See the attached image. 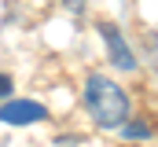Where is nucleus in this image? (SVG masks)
Listing matches in <instances>:
<instances>
[{
	"label": "nucleus",
	"instance_id": "1",
	"mask_svg": "<svg viewBox=\"0 0 158 147\" xmlns=\"http://www.w3.org/2000/svg\"><path fill=\"white\" fill-rule=\"evenodd\" d=\"M85 110L92 114L96 125H103V129H121V125L132 118V99H129V92H125L121 85H114L110 77L88 74V77H85Z\"/></svg>",
	"mask_w": 158,
	"mask_h": 147
},
{
	"label": "nucleus",
	"instance_id": "5",
	"mask_svg": "<svg viewBox=\"0 0 158 147\" xmlns=\"http://www.w3.org/2000/svg\"><path fill=\"white\" fill-rule=\"evenodd\" d=\"M11 96V74H0V99Z\"/></svg>",
	"mask_w": 158,
	"mask_h": 147
},
{
	"label": "nucleus",
	"instance_id": "3",
	"mask_svg": "<svg viewBox=\"0 0 158 147\" xmlns=\"http://www.w3.org/2000/svg\"><path fill=\"white\" fill-rule=\"evenodd\" d=\"M99 37L107 40V52H110V63L118 66V70H136V55L129 52V44H125V37L114 22H99Z\"/></svg>",
	"mask_w": 158,
	"mask_h": 147
},
{
	"label": "nucleus",
	"instance_id": "4",
	"mask_svg": "<svg viewBox=\"0 0 158 147\" xmlns=\"http://www.w3.org/2000/svg\"><path fill=\"white\" fill-rule=\"evenodd\" d=\"M151 121H143V118H129L125 125H121V140H151Z\"/></svg>",
	"mask_w": 158,
	"mask_h": 147
},
{
	"label": "nucleus",
	"instance_id": "2",
	"mask_svg": "<svg viewBox=\"0 0 158 147\" xmlns=\"http://www.w3.org/2000/svg\"><path fill=\"white\" fill-rule=\"evenodd\" d=\"M48 118V107L37 103V99H7L0 103V121L7 125H33V121H44Z\"/></svg>",
	"mask_w": 158,
	"mask_h": 147
}]
</instances>
